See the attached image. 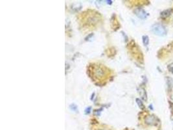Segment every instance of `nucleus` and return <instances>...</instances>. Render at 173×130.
<instances>
[{
	"mask_svg": "<svg viewBox=\"0 0 173 130\" xmlns=\"http://www.w3.org/2000/svg\"><path fill=\"white\" fill-rule=\"evenodd\" d=\"M143 42L145 46H147L148 44V43H149V38H148V36H147V35H145V36H143Z\"/></svg>",
	"mask_w": 173,
	"mask_h": 130,
	"instance_id": "39448f33",
	"label": "nucleus"
},
{
	"mask_svg": "<svg viewBox=\"0 0 173 130\" xmlns=\"http://www.w3.org/2000/svg\"><path fill=\"white\" fill-rule=\"evenodd\" d=\"M136 102L137 103V104H138V105H139V107L141 108V109H144V105L143 104V103H142V102H141L139 99H138V98H137L136 99Z\"/></svg>",
	"mask_w": 173,
	"mask_h": 130,
	"instance_id": "423d86ee",
	"label": "nucleus"
},
{
	"mask_svg": "<svg viewBox=\"0 0 173 130\" xmlns=\"http://www.w3.org/2000/svg\"><path fill=\"white\" fill-rule=\"evenodd\" d=\"M151 31L156 35L160 36H165L167 34L166 27L160 24H155L151 27Z\"/></svg>",
	"mask_w": 173,
	"mask_h": 130,
	"instance_id": "f257e3e1",
	"label": "nucleus"
},
{
	"mask_svg": "<svg viewBox=\"0 0 173 130\" xmlns=\"http://www.w3.org/2000/svg\"><path fill=\"white\" fill-rule=\"evenodd\" d=\"M136 14L141 19H146L147 18V13L142 9H137L136 10Z\"/></svg>",
	"mask_w": 173,
	"mask_h": 130,
	"instance_id": "f03ea898",
	"label": "nucleus"
},
{
	"mask_svg": "<svg viewBox=\"0 0 173 130\" xmlns=\"http://www.w3.org/2000/svg\"><path fill=\"white\" fill-rule=\"evenodd\" d=\"M90 109H91V107H90V109H88V108H87V109H86V113H90Z\"/></svg>",
	"mask_w": 173,
	"mask_h": 130,
	"instance_id": "0eeeda50",
	"label": "nucleus"
},
{
	"mask_svg": "<svg viewBox=\"0 0 173 130\" xmlns=\"http://www.w3.org/2000/svg\"><path fill=\"white\" fill-rule=\"evenodd\" d=\"M173 9H167V10H165L163 12L161 13V17L162 18H168L171 14V13H173Z\"/></svg>",
	"mask_w": 173,
	"mask_h": 130,
	"instance_id": "20e7f679",
	"label": "nucleus"
},
{
	"mask_svg": "<svg viewBox=\"0 0 173 130\" xmlns=\"http://www.w3.org/2000/svg\"><path fill=\"white\" fill-rule=\"evenodd\" d=\"M146 123L150 125H154L157 123V119L154 116H148L146 118Z\"/></svg>",
	"mask_w": 173,
	"mask_h": 130,
	"instance_id": "7ed1b4c3",
	"label": "nucleus"
}]
</instances>
